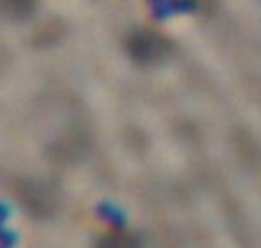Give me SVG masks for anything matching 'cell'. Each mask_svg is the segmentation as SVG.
<instances>
[{
    "label": "cell",
    "mask_w": 261,
    "mask_h": 248,
    "mask_svg": "<svg viewBox=\"0 0 261 248\" xmlns=\"http://www.w3.org/2000/svg\"><path fill=\"white\" fill-rule=\"evenodd\" d=\"M125 50L130 59L140 65H156L170 52V43L156 31L138 29L127 36Z\"/></svg>",
    "instance_id": "obj_1"
},
{
    "label": "cell",
    "mask_w": 261,
    "mask_h": 248,
    "mask_svg": "<svg viewBox=\"0 0 261 248\" xmlns=\"http://www.w3.org/2000/svg\"><path fill=\"white\" fill-rule=\"evenodd\" d=\"M38 8V0H0V15L11 20L31 16Z\"/></svg>",
    "instance_id": "obj_2"
},
{
    "label": "cell",
    "mask_w": 261,
    "mask_h": 248,
    "mask_svg": "<svg viewBox=\"0 0 261 248\" xmlns=\"http://www.w3.org/2000/svg\"><path fill=\"white\" fill-rule=\"evenodd\" d=\"M95 248H138V244L130 234L122 232V230H113L104 237H100Z\"/></svg>",
    "instance_id": "obj_3"
}]
</instances>
